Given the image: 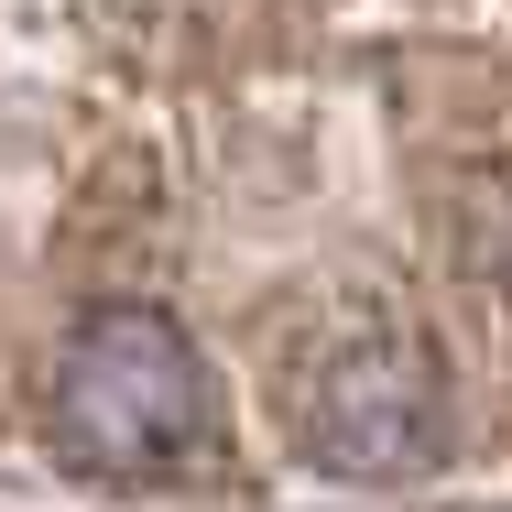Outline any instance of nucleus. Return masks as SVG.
<instances>
[{"label": "nucleus", "mask_w": 512, "mask_h": 512, "mask_svg": "<svg viewBox=\"0 0 512 512\" xmlns=\"http://www.w3.org/2000/svg\"><path fill=\"white\" fill-rule=\"evenodd\" d=\"M55 458L109 491H175L229 458V404L207 349L164 306H88L55 349Z\"/></svg>", "instance_id": "f257e3e1"}, {"label": "nucleus", "mask_w": 512, "mask_h": 512, "mask_svg": "<svg viewBox=\"0 0 512 512\" xmlns=\"http://www.w3.org/2000/svg\"><path fill=\"white\" fill-rule=\"evenodd\" d=\"M295 447L338 480H414L436 469L447 447V382H436V349L393 327V316H360L349 338H327L295 382Z\"/></svg>", "instance_id": "f03ea898"}]
</instances>
